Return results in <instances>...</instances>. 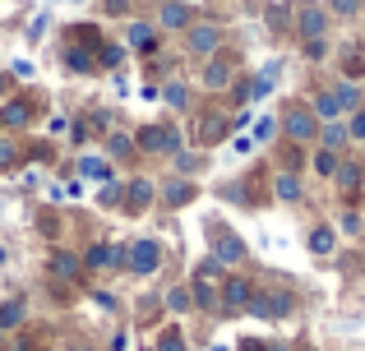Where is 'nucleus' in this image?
I'll use <instances>...</instances> for the list:
<instances>
[{
  "label": "nucleus",
  "mask_w": 365,
  "mask_h": 351,
  "mask_svg": "<svg viewBox=\"0 0 365 351\" xmlns=\"http://www.w3.org/2000/svg\"><path fill=\"white\" fill-rule=\"evenodd\" d=\"M227 130H232V120H227L222 111H204V116L195 120V135H190L185 144H199V148H208V144H222V139H227Z\"/></svg>",
  "instance_id": "ddd939ff"
},
{
  "label": "nucleus",
  "mask_w": 365,
  "mask_h": 351,
  "mask_svg": "<svg viewBox=\"0 0 365 351\" xmlns=\"http://www.w3.org/2000/svg\"><path fill=\"white\" fill-rule=\"evenodd\" d=\"M0 351H5V333H0Z\"/></svg>",
  "instance_id": "13d9d810"
},
{
  "label": "nucleus",
  "mask_w": 365,
  "mask_h": 351,
  "mask_svg": "<svg viewBox=\"0 0 365 351\" xmlns=\"http://www.w3.org/2000/svg\"><path fill=\"white\" fill-rule=\"evenodd\" d=\"M277 130H282L292 144H319V120H314V111L305 107V102H292V107L282 111V120H277Z\"/></svg>",
  "instance_id": "39448f33"
},
{
  "label": "nucleus",
  "mask_w": 365,
  "mask_h": 351,
  "mask_svg": "<svg viewBox=\"0 0 365 351\" xmlns=\"http://www.w3.org/2000/svg\"><path fill=\"white\" fill-rule=\"evenodd\" d=\"M250 296H255V282L250 278H222V287H217V310H222V315H245Z\"/></svg>",
  "instance_id": "9b49d317"
},
{
  "label": "nucleus",
  "mask_w": 365,
  "mask_h": 351,
  "mask_svg": "<svg viewBox=\"0 0 365 351\" xmlns=\"http://www.w3.org/2000/svg\"><path fill=\"white\" fill-rule=\"evenodd\" d=\"M222 42H227V33H222V23H213V19H195V23L185 28V51L199 56V61L217 56V51H222Z\"/></svg>",
  "instance_id": "423d86ee"
},
{
  "label": "nucleus",
  "mask_w": 365,
  "mask_h": 351,
  "mask_svg": "<svg viewBox=\"0 0 365 351\" xmlns=\"http://www.w3.org/2000/svg\"><path fill=\"white\" fill-rule=\"evenodd\" d=\"M0 125H9V130L33 125V111H28V102H5V107H0Z\"/></svg>",
  "instance_id": "bb28decb"
},
{
  "label": "nucleus",
  "mask_w": 365,
  "mask_h": 351,
  "mask_svg": "<svg viewBox=\"0 0 365 351\" xmlns=\"http://www.w3.org/2000/svg\"><path fill=\"white\" fill-rule=\"evenodd\" d=\"M333 180H338L342 189H361V185H365V167H361V162H338Z\"/></svg>",
  "instance_id": "7c9ffc66"
},
{
  "label": "nucleus",
  "mask_w": 365,
  "mask_h": 351,
  "mask_svg": "<svg viewBox=\"0 0 365 351\" xmlns=\"http://www.w3.org/2000/svg\"><path fill=\"white\" fill-rule=\"evenodd\" d=\"M162 102L176 107V111H190V88L185 83H167V88H162Z\"/></svg>",
  "instance_id": "72a5a7b5"
},
{
  "label": "nucleus",
  "mask_w": 365,
  "mask_h": 351,
  "mask_svg": "<svg viewBox=\"0 0 365 351\" xmlns=\"http://www.w3.org/2000/svg\"><path fill=\"white\" fill-rule=\"evenodd\" d=\"M153 199H158V180H125V213H143V208H153Z\"/></svg>",
  "instance_id": "dca6fc26"
},
{
  "label": "nucleus",
  "mask_w": 365,
  "mask_h": 351,
  "mask_svg": "<svg viewBox=\"0 0 365 351\" xmlns=\"http://www.w3.org/2000/svg\"><path fill=\"white\" fill-rule=\"evenodd\" d=\"M98 46H102V42H98ZM98 46L70 37V42H65V51H61L65 70H70V74H98Z\"/></svg>",
  "instance_id": "4468645a"
},
{
  "label": "nucleus",
  "mask_w": 365,
  "mask_h": 351,
  "mask_svg": "<svg viewBox=\"0 0 365 351\" xmlns=\"http://www.w3.org/2000/svg\"><path fill=\"white\" fill-rule=\"evenodd\" d=\"M5 263H9V250H5V245H0V268H5Z\"/></svg>",
  "instance_id": "5fc2aeb1"
},
{
  "label": "nucleus",
  "mask_w": 365,
  "mask_h": 351,
  "mask_svg": "<svg viewBox=\"0 0 365 351\" xmlns=\"http://www.w3.org/2000/svg\"><path fill=\"white\" fill-rule=\"evenodd\" d=\"M305 56H310V61H324V56H329V37H319V42H305Z\"/></svg>",
  "instance_id": "c03bdc74"
},
{
  "label": "nucleus",
  "mask_w": 365,
  "mask_h": 351,
  "mask_svg": "<svg viewBox=\"0 0 365 351\" xmlns=\"http://www.w3.org/2000/svg\"><path fill=\"white\" fill-rule=\"evenodd\" d=\"M134 153H139V148H134V135H125V130H111L107 135V162H130Z\"/></svg>",
  "instance_id": "4be33fe9"
},
{
  "label": "nucleus",
  "mask_w": 365,
  "mask_h": 351,
  "mask_svg": "<svg viewBox=\"0 0 365 351\" xmlns=\"http://www.w3.org/2000/svg\"><path fill=\"white\" fill-rule=\"evenodd\" d=\"M171 167H176L180 180H190V176H199L208 167V157L199 153V148H180V153H171Z\"/></svg>",
  "instance_id": "a211bd4d"
},
{
  "label": "nucleus",
  "mask_w": 365,
  "mask_h": 351,
  "mask_svg": "<svg viewBox=\"0 0 365 351\" xmlns=\"http://www.w3.org/2000/svg\"><path fill=\"white\" fill-rule=\"evenodd\" d=\"M79 259H83V268H88V273H120L125 268V245L98 241V245H88V254H79Z\"/></svg>",
  "instance_id": "9d476101"
},
{
  "label": "nucleus",
  "mask_w": 365,
  "mask_h": 351,
  "mask_svg": "<svg viewBox=\"0 0 365 351\" xmlns=\"http://www.w3.org/2000/svg\"><path fill=\"white\" fill-rule=\"evenodd\" d=\"M74 167H79V176L83 180H98V185H102V180H111V176H116V172H111V162H107V157H79V162H74Z\"/></svg>",
  "instance_id": "a878e982"
},
{
  "label": "nucleus",
  "mask_w": 365,
  "mask_h": 351,
  "mask_svg": "<svg viewBox=\"0 0 365 351\" xmlns=\"http://www.w3.org/2000/svg\"><path fill=\"white\" fill-rule=\"evenodd\" d=\"M273 135H277V116H259L255 120V135H250V144H273Z\"/></svg>",
  "instance_id": "f704fd0d"
},
{
  "label": "nucleus",
  "mask_w": 365,
  "mask_h": 351,
  "mask_svg": "<svg viewBox=\"0 0 365 351\" xmlns=\"http://www.w3.org/2000/svg\"><path fill=\"white\" fill-rule=\"evenodd\" d=\"M236 83V61L232 56H208L204 61V70H199V88H208V93H227Z\"/></svg>",
  "instance_id": "1a4fd4ad"
},
{
  "label": "nucleus",
  "mask_w": 365,
  "mask_h": 351,
  "mask_svg": "<svg viewBox=\"0 0 365 351\" xmlns=\"http://www.w3.org/2000/svg\"><path fill=\"white\" fill-rule=\"evenodd\" d=\"M241 351H268V342H255V337H245V342H241Z\"/></svg>",
  "instance_id": "603ef678"
},
{
  "label": "nucleus",
  "mask_w": 365,
  "mask_h": 351,
  "mask_svg": "<svg viewBox=\"0 0 365 351\" xmlns=\"http://www.w3.org/2000/svg\"><path fill=\"white\" fill-rule=\"evenodd\" d=\"M190 199H195V180H167V185H162V204L167 208H180V204H190Z\"/></svg>",
  "instance_id": "393cba45"
},
{
  "label": "nucleus",
  "mask_w": 365,
  "mask_h": 351,
  "mask_svg": "<svg viewBox=\"0 0 365 351\" xmlns=\"http://www.w3.org/2000/svg\"><path fill=\"white\" fill-rule=\"evenodd\" d=\"M33 61H14V65H9V79H19V83H28V79H33Z\"/></svg>",
  "instance_id": "37998d69"
},
{
  "label": "nucleus",
  "mask_w": 365,
  "mask_h": 351,
  "mask_svg": "<svg viewBox=\"0 0 365 351\" xmlns=\"http://www.w3.org/2000/svg\"><path fill=\"white\" fill-rule=\"evenodd\" d=\"M324 9H329V14H342V19H356L365 9V0H329Z\"/></svg>",
  "instance_id": "a19ab883"
},
{
  "label": "nucleus",
  "mask_w": 365,
  "mask_h": 351,
  "mask_svg": "<svg viewBox=\"0 0 365 351\" xmlns=\"http://www.w3.org/2000/svg\"><path fill=\"white\" fill-rule=\"evenodd\" d=\"M338 162H342V157H338V153H329V148H319V153H314V172H319L324 180H333V172H338Z\"/></svg>",
  "instance_id": "4c0bfd02"
},
{
  "label": "nucleus",
  "mask_w": 365,
  "mask_h": 351,
  "mask_svg": "<svg viewBox=\"0 0 365 351\" xmlns=\"http://www.w3.org/2000/svg\"><path fill=\"white\" fill-rule=\"evenodd\" d=\"M292 310H296V291L282 287V282H273V287H255L245 315L250 319H287Z\"/></svg>",
  "instance_id": "f257e3e1"
},
{
  "label": "nucleus",
  "mask_w": 365,
  "mask_h": 351,
  "mask_svg": "<svg viewBox=\"0 0 365 351\" xmlns=\"http://www.w3.org/2000/svg\"><path fill=\"white\" fill-rule=\"evenodd\" d=\"M222 199H236V204H245V185H241V180H232V185H222Z\"/></svg>",
  "instance_id": "a18cd8bd"
},
{
  "label": "nucleus",
  "mask_w": 365,
  "mask_h": 351,
  "mask_svg": "<svg viewBox=\"0 0 365 351\" xmlns=\"http://www.w3.org/2000/svg\"><path fill=\"white\" fill-rule=\"evenodd\" d=\"M70 130V116H51V135H65Z\"/></svg>",
  "instance_id": "3c124183"
},
{
  "label": "nucleus",
  "mask_w": 365,
  "mask_h": 351,
  "mask_svg": "<svg viewBox=\"0 0 365 351\" xmlns=\"http://www.w3.org/2000/svg\"><path fill=\"white\" fill-rule=\"evenodd\" d=\"M120 199H125V180L120 176H111V180L98 185V208H120Z\"/></svg>",
  "instance_id": "c756f323"
},
{
  "label": "nucleus",
  "mask_w": 365,
  "mask_h": 351,
  "mask_svg": "<svg viewBox=\"0 0 365 351\" xmlns=\"http://www.w3.org/2000/svg\"><path fill=\"white\" fill-rule=\"evenodd\" d=\"M125 46L139 51V56L158 51V28H153V19H130V28H125Z\"/></svg>",
  "instance_id": "2eb2a0df"
},
{
  "label": "nucleus",
  "mask_w": 365,
  "mask_h": 351,
  "mask_svg": "<svg viewBox=\"0 0 365 351\" xmlns=\"http://www.w3.org/2000/svg\"><path fill=\"white\" fill-rule=\"evenodd\" d=\"M361 74H365V56H361V46H351V51L342 56V79H351V83H356Z\"/></svg>",
  "instance_id": "473e14b6"
},
{
  "label": "nucleus",
  "mask_w": 365,
  "mask_h": 351,
  "mask_svg": "<svg viewBox=\"0 0 365 351\" xmlns=\"http://www.w3.org/2000/svg\"><path fill=\"white\" fill-rule=\"evenodd\" d=\"M314 120H319V125H324V120H342V107H338V98H333V88H324L319 93V98H314Z\"/></svg>",
  "instance_id": "cd10ccee"
},
{
  "label": "nucleus",
  "mask_w": 365,
  "mask_h": 351,
  "mask_svg": "<svg viewBox=\"0 0 365 351\" xmlns=\"http://www.w3.org/2000/svg\"><path fill=\"white\" fill-rule=\"evenodd\" d=\"M351 139H347V125L342 120H324L319 125V148H329V153H342Z\"/></svg>",
  "instance_id": "5701e85b"
},
{
  "label": "nucleus",
  "mask_w": 365,
  "mask_h": 351,
  "mask_svg": "<svg viewBox=\"0 0 365 351\" xmlns=\"http://www.w3.org/2000/svg\"><path fill=\"white\" fill-rule=\"evenodd\" d=\"M208 351H232V347H208Z\"/></svg>",
  "instance_id": "4d7b16f0"
},
{
  "label": "nucleus",
  "mask_w": 365,
  "mask_h": 351,
  "mask_svg": "<svg viewBox=\"0 0 365 351\" xmlns=\"http://www.w3.org/2000/svg\"><path fill=\"white\" fill-rule=\"evenodd\" d=\"M185 333L180 328H162V337H158V351H185Z\"/></svg>",
  "instance_id": "ea45409f"
},
{
  "label": "nucleus",
  "mask_w": 365,
  "mask_h": 351,
  "mask_svg": "<svg viewBox=\"0 0 365 351\" xmlns=\"http://www.w3.org/2000/svg\"><path fill=\"white\" fill-rule=\"evenodd\" d=\"M361 250H365V231H361Z\"/></svg>",
  "instance_id": "bf43d9fd"
},
{
  "label": "nucleus",
  "mask_w": 365,
  "mask_h": 351,
  "mask_svg": "<svg viewBox=\"0 0 365 351\" xmlns=\"http://www.w3.org/2000/svg\"><path fill=\"white\" fill-rule=\"evenodd\" d=\"M338 231H347V236H361V231H365V222H361L356 208H347V213L338 217Z\"/></svg>",
  "instance_id": "79ce46f5"
},
{
  "label": "nucleus",
  "mask_w": 365,
  "mask_h": 351,
  "mask_svg": "<svg viewBox=\"0 0 365 351\" xmlns=\"http://www.w3.org/2000/svg\"><path fill=\"white\" fill-rule=\"evenodd\" d=\"M296 37H301V42L329 37V9L314 5V0H301V5H296Z\"/></svg>",
  "instance_id": "6e6552de"
},
{
  "label": "nucleus",
  "mask_w": 365,
  "mask_h": 351,
  "mask_svg": "<svg viewBox=\"0 0 365 351\" xmlns=\"http://www.w3.org/2000/svg\"><path fill=\"white\" fill-rule=\"evenodd\" d=\"M28 319V300L24 296H9L5 305H0V333H9V328H24Z\"/></svg>",
  "instance_id": "b1692460"
},
{
  "label": "nucleus",
  "mask_w": 365,
  "mask_h": 351,
  "mask_svg": "<svg viewBox=\"0 0 365 351\" xmlns=\"http://www.w3.org/2000/svg\"><path fill=\"white\" fill-rule=\"evenodd\" d=\"M333 98H338V107H342V116H351V111L361 107V88L351 79H342V83H333Z\"/></svg>",
  "instance_id": "c85d7f7f"
},
{
  "label": "nucleus",
  "mask_w": 365,
  "mask_h": 351,
  "mask_svg": "<svg viewBox=\"0 0 365 351\" xmlns=\"http://www.w3.org/2000/svg\"><path fill=\"white\" fill-rule=\"evenodd\" d=\"M139 9V0H102V14L107 19H130Z\"/></svg>",
  "instance_id": "58836bf2"
},
{
  "label": "nucleus",
  "mask_w": 365,
  "mask_h": 351,
  "mask_svg": "<svg viewBox=\"0 0 365 351\" xmlns=\"http://www.w3.org/2000/svg\"><path fill=\"white\" fill-rule=\"evenodd\" d=\"M83 273V259L74 250H51V278L56 282H74Z\"/></svg>",
  "instance_id": "f3484780"
},
{
  "label": "nucleus",
  "mask_w": 365,
  "mask_h": 351,
  "mask_svg": "<svg viewBox=\"0 0 365 351\" xmlns=\"http://www.w3.org/2000/svg\"><path fill=\"white\" fill-rule=\"evenodd\" d=\"M42 33H46V14H37L33 23H28V37H33V42H37V37H42Z\"/></svg>",
  "instance_id": "de8ad7c7"
},
{
  "label": "nucleus",
  "mask_w": 365,
  "mask_h": 351,
  "mask_svg": "<svg viewBox=\"0 0 365 351\" xmlns=\"http://www.w3.org/2000/svg\"><path fill=\"white\" fill-rule=\"evenodd\" d=\"M305 245H310V254H314V259H329V254L338 250V231H333V226H310Z\"/></svg>",
  "instance_id": "aec40b11"
},
{
  "label": "nucleus",
  "mask_w": 365,
  "mask_h": 351,
  "mask_svg": "<svg viewBox=\"0 0 365 351\" xmlns=\"http://www.w3.org/2000/svg\"><path fill=\"white\" fill-rule=\"evenodd\" d=\"M268 351H292V347H282V342H268Z\"/></svg>",
  "instance_id": "6e6d98bb"
},
{
  "label": "nucleus",
  "mask_w": 365,
  "mask_h": 351,
  "mask_svg": "<svg viewBox=\"0 0 365 351\" xmlns=\"http://www.w3.org/2000/svg\"><path fill=\"white\" fill-rule=\"evenodd\" d=\"M208 245H213V259L222 263V268H236V263H245V259H250L245 241L232 231V226H222V222L208 226Z\"/></svg>",
  "instance_id": "0eeeda50"
},
{
  "label": "nucleus",
  "mask_w": 365,
  "mask_h": 351,
  "mask_svg": "<svg viewBox=\"0 0 365 351\" xmlns=\"http://www.w3.org/2000/svg\"><path fill=\"white\" fill-rule=\"evenodd\" d=\"M342 125H347V139H351V144H365V107H356L347 120H342Z\"/></svg>",
  "instance_id": "e433bc0d"
},
{
  "label": "nucleus",
  "mask_w": 365,
  "mask_h": 351,
  "mask_svg": "<svg viewBox=\"0 0 365 351\" xmlns=\"http://www.w3.org/2000/svg\"><path fill=\"white\" fill-rule=\"evenodd\" d=\"M134 148H139V153H153V157H171V153H180V148H190V144H185V135H180L176 125L153 120V125H143L139 135H134Z\"/></svg>",
  "instance_id": "f03ea898"
},
{
  "label": "nucleus",
  "mask_w": 365,
  "mask_h": 351,
  "mask_svg": "<svg viewBox=\"0 0 365 351\" xmlns=\"http://www.w3.org/2000/svg\"><path fill=\"white\" fill-rule=\"evenodd\" d=\"M232 148H236L241 157H245V153H255V144H250V135H236V139H232Z\"/></svg>",
  "instance_id": "09e8293b"
},
{
  "label": "nucleus",
  "mask_w": 365,
  "mask_h": 351,
  "mask_svg": "<svg viewBox=\"0 0 365 351\" xmlns=\"http://www.w3.org/2000/svg\"><path fill=\"white\" fill-rule=\"evenodd\" d=\"M162 310H167V315H190V310H195V296H190L185 282H176V287L162 291Z\"/></svg>",
  "instance_id": "412c9836"
},
{
  "label": "nucleus",
  "mask_w": 365,
  "mask_h": 351,
  "mask_svg": "<svg viewBox=\"0 0 365 351\" xmlns=\"http://www.w3.org/2000/svg\"><path fill=\"white\" fill-rule=\"evenodd\" d=\"M70 135H74V144H88V139H93V130L83 125V120H74V125H70Z\"/></svg>",
  "instance_id": "49530a36"
},
{
  "label": "nucleus",
  "mask_w": 365,
  "mask_h": 351,
  "mask_svg": "<svg viewBox=\"0 0 365 351\" xmlns=\"http://www.w3.org/2000/svg\"><path fill=\"white\" fill-rule=\"evenodd\" d=\"M301 194H305V185H301L296 172H277L273 176V199H277V204H296Z\"/></svg>",
  "instance_id": "6ab92c4d"
},
{
  "label": "nucleus",
  "mask_w": 365,
  "mask_h": 351,
  "mask_svg": "<svg viewBox=\"0 0 365 351\" xmlns=\"http://www.w3.org/2000/svg\"><path fill=\"white\" fill-rule=\"evenodd\" d=\"M222 278H227V268L217 259H204V263H199L195 278L185 282L190 296H195V310H217V287H222Z\"/></svg>",
  "instance_id": "7ed1b4c3"
},
{
  "label": "nucleus",
  "mask_w": 365,
  "mask_h": 351,
  "mask_svg": "<svg viewBox=\"0 0 365 351\" xmlns=\"http://www.w3.org/2000/svg\"><path fill=\"white\" fill-rule=\"evenodd\" d=\"M93 125H98V130H111V111L98 107V111H93Z\"/></svg>",
  "instance_id": "8fccbe9b"
},
{
  "label": "nucleus",
  "mask_w": 365,
  "mask_h": 351,
  "mask_svg": "<svg viewBox=\"0 0 365 351\" xmlns=\"http://www.w3.org/2000/svg\"><path fill=\"white\" fill-rule=\"evenodd\" d=\"M190 23H195V5H185V0H162L158 14H153L158 33H185Z\"/></svg>",
  "instance_id": "f8f14e48"
},
{
  "label": "nucleus",
  "mask_w": 365,
  "mask_h": 351,
  "mask_svg": "<svg viewBox=\"0 0 365 351\" xmlns=\"http://www.w3.org/2000/svg\"><path fill=\"white\" fill-rule=\"evenodd\" d=\"M5 93H9V74H0V102H5Z\"/></svg>",
  "instance_id": "864d4df0"
},
{
  "label": "nucleus",
  "mask_w": 365,
  "mask_h": 351,
  "mask_svg": "<svg viewBox=\"0 0 365 351\" xmlns=\"http://www.w3.org/2000/svg\"><path fill=\"white\" fill-rule=\"evenodd\" d=\"M162 263H167V250H162V241H153V236L125 245V273H134V278H153Z\"/></svg>",
  "instance_id": "20e7f679"
},
{
  "label": "nucleus",
  "mask_w": 365,
  "mask_h": 351,
  "mask_svg": "<svg viewBox=\"0 0 365 351\" xmlns=\"http://www.w3.org/2000/svg\"><path fill=\"white\" fill-rule=\"evenodd\" d=\"M125 65V46L120 42H102L98 46V70H120Z\"/></svg>",
  "instance_id": "2f4dec72"
},
{
  "label": "nucleus",
  "mask_w": 365,
  "mask_h": 351,
  "mask_svg": "<svg viewBox=\"0 0 365 351\" xmlns=\"http://www.w3.org/2000/svg\"><path fill=\"white\" fill-rule=\"evenodd\" d=\"M19 157H24V148H19L14 144V139H0V172H14V167H19Z\"/></svg>",
  "instance_id": "c9c22d12"
}]
</instances>
